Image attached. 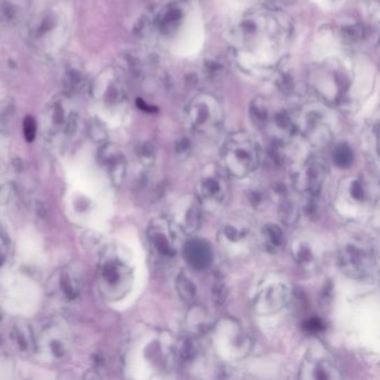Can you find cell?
I'll use <instances>...</instances> for the list:
<instances>
[{"instance_id":"obj_1","label":"cell","mask_w":380,"mask_h":380,"mask_svg":"<svg viewBox=\"0 0 380 380\" xmlns=\"http://www.w3.org/2000/svg\"><path fill=\"white\" fill-rule=\"evenodd\" d=\"M290 36V22L283 15L271 8L255 9L235 27V54L250 69H274L283 60Z\"/></svg>"},{"instance_id":"obj_2","label":"cell","mask_w":380,"mask_h":380,"mask_svg":"<svg viewBox=\"0 0 380 380\" xmlns=\"http://www.w3.org/2000/svg\"><path fill=\"white\" fill-rule=\"evenodd\" d=\"M308 82L321 99L330 105L349 104L357 87L353 62L347 58L331 57L312 66Z\"/></svg>"},{"instance_id":"obj_3","label":"cell","mask_w":380,"mask_h":380,"mask_svg":"<svg viewBox=\"0 0 380 380\" xmlns=\"http://www.w3.org/2000/svg\"><path fill=\"white\" fill-rule=\"evenodd\" d=\"M186 122L195 134L212 139L221 132L225 122V105L216 94L201 92L185 107Z\"/></svg>"},{"instance_id":"obj_4","label":"cell","mask_w":380,"mask_h":380,"mask_svg":"<svg viewBox=\"0 0 380 380\" xmlns=\"http://www.w3.org/2000/svg\"><path fill=\"white\" fill-rule=\"evenodd\" d=\"M221 156L229 174L234 178H246L260 164V146L249 133L235 132L223 144Z\"/></svg>"},{"instance_id":"obj_5","label":"cell","mask_w":380,"mask_h":380,"mask_svg":"<svg viewBox=\"0 0 380 380\" xmlns=\"http://www.w3.org/2000/svg\"><path fill=\"white\" fill-rule=\"evenodd\" d=\"M297 133L311 146L321 148L334 137V116L323 103H310L295 113Z\"/></svg>"},{"instance_id":"obj_6","label":"cell","mask_w":380,"mask_h":380,"mask_svg":"<svg viewBox=\"0 0 380 380\" xmlns=\"http://www.w3.org/2000/svg\"><path fill=\"white\" fill-rule=\"evenodd\" d=\"M338 262L344 274L353 279H366L377 267V253L372 244L353 239L340 248Z\"/></svg>"},{"instance_id":"obj_7","label":"cell","mask_w":380,"mask_h":380,"mask_svg":"<svg viewBox=\"0 0 380 380\" xmlns=\"http://www.w3.org/2000/svg\"><path fill=\"white\" fill-rule=\"evenodd\" d=\"M195 191L203 208L210 211L223 208L229 199V183L223 171L214 165L206 167L197 180Z\"/></svg>"},{"instance_id":"obj_8","label":"cell","mask_w":380,"mask_h":380,"mask_svg":"<svg viewBox=\"0 0 380 380\" xmlns=\"http://www.w3.org/2000/svg\"><path fill=\"white\" fill-rule=\"evenodd\" d=\"M337 202L348 212L366 211L375 200V188L363 176H351L340 183Z\"/></svg>"},{"instance_id":"obj_9","label":"cell","mask_w":380,"mask_h":380,"mask_svg":"<svg viewBox=\"0 0 380 380\" xmlns=\"http://www.w3.org/2000/svg\"><path fill=\"white\" fill-rule=\"evenodd\" d=\"M301 379L327 380L342 378L339 366L334 356L317 342L307 351L300 370Z\"/></svg>"},{"instance_id":"obj_10","label":"cell","mask_w":380,"mask_h":380,"mask_svg":"<svg viewBox=\"0 0 380 380\" xmlns=\"http://www.w3.org/2000/svg\"><path fill=\"white\" fill-rule=\"evenodd\" d=\"M216 346L223 355L231 358H244L251 351L250 337L231 319H223L216 327Z\"/></svg>"},{"instance_id":"obj_11","label":"cell","mask_w":380,"mask_h":380,"mask_svg":"<svg viewBox=\"0 0 380 380\" xmlns=\"http://www.w3.org/2000/svg\"><path fill=\"white\" fill-rule=\"evenodd\" d=\"M327 176V167L321 156L309 155L293 174V183L302 193L312 197L321 195Z\"/></svg>"},{"instance_id":"obj_12","label":"cell","mask_w":380,"mask_h":380,"mask_svg":"<svg viewBox=\"0 0 380 380\" xmlns=\"http://www.w3.org/2000/svg\"><path fill=\"white\" fill-rule=\"evenodd\" d=\"M290 301V291L281 282L271 283L261 289L253 301L255 311L259 315H271L283 309Z\"/></svg>"},{"instance_id":"obj_13","label":"cell","mask_w":380,"mask_h":380,"mask_svg":"<svg viewBox=\"0 0 380 380\" xmlns=\"http://www.w3.org/2000/svg\"><path fill=\"white\" fill-rule=\"evenodd\" d=\"M219 239L227 248L235 249L248 246L252 240V225L246 216H232L227 218L225 225H222Z\"/></svg>"},{"instance_id":"obj_14","label":"cell","mask_w":380,"mask_h":380,"mask_svg":"<svg viewBox=\"0 0 380 380\" xmlns=\"http://www.w3.org/2000/svg\"><path fill=\"white\" fill-rule=\"evenodd\" d=\"M150 246L163 259H173L176 255V229L171 221L150 225L148 231Z\"/></svg>"},{"instance_id":"obj_15","label":"cell","mask_w":380,"mask_h":380,"mask_svg":"<svg viewBox=\"0 0 380 380\" xmlns=\"http://www.w3.org/2000/svg\"><path fill=\"white\" fill-rule=\"evenodd\" d=\"M201 220L202 216L199 201L197 199H183L176 205L170 221L176 230L182 231L185 234H193L200 229Z\"/></svg>"},{"instance_id":"obj_16","label":"cell","mask_w":380,"mask_h":380,"mask_svg":"<svg viewBox=\"0 0 380 380\" xmlns=\"http://www.w3.org/2000/svg\"><path fill=\"white\" fill-rule=\"evenodd\" d=\"M183 257L186 263L195 270H208L213 263V249L204 239L191 238L184 244Z\"/></svg>"},{"instance_id":"obj_17","label":"cell","mask_w":380,"mask_h":380,"mask_svg":"<svg viewBox=\"0 0 380 380\" xmlns=\"http://www.w3.org/2000/svg\"><path fill=\"white\" fill-rule=\"evenodd\" d=\"M293 258L295 262L300 265L301 268L307 271H314L317 269L318 263L321 260V253L316 248V244L309 239L299 237L293 241L291 246Z\"/></svg>"},{"instance_id":"obj_18","label":"cell","mask_w":380,"mask_h":380,"mask_svg":"<svg viewBox=\"0 0 380 380\" xmlns=\"http://www.w3.org/2000/svg\"><path fill=\"white\" fill-rule=\"evenodd\" d=\"M186 11L181 3L167 5L156 18V26L163 35L172 36L183 25Z\"/></svg>"},{"instance_id":"obj_19","label":"cell","mask_w":380,"mask_h":380,"mask_svg":"<svg viewBox=\"0 0 380 380\" xmlns=\"http://www.w3.org/2000/svg\"><path fill=\"white\" fill-rule=\"evenodd\" d=\"M99 155L103 163L108 167L113 182L120 184L125 176L126 162L124 156L110 146L101 148Z\"/></svg>"},{"instance_id":"obj_20","label":"cell","mask_w":380,"mask_h":380,"mask_svg":"<svg viewBox=\"0 0 380 380\" xmlns=\"http://www.w3.org/2000/svg\"><path fill=\"white\" fill-rule=\"evenodd\" d=\"M263 246L270 253H278L286 246L285 233L281 227L276 223H268L263 227L261 232Z\"/></svg>"},{"instance_id":"obj_21","label":"cell","mask_w":380,"mask_h":380,"mask_svg":"<svg viewBox=\"0 0 380 380\" xmlns=\"http://www.w3.org/2000/svg\"><path fill=\"white\" fill-rule=\"evenodd\" d=\"M186 327L192 335H204L212 327L210 316L200 307H193L186 317Z\"/></svg>"},{"instance_id":"obj_22","label":"cell","mask_w":380,"mask_h":380,"mask_svg":"<svg viewBox=\"0 0 380 380\" xmlns=\"http://www.w3.org/2000/svg\"><path fill=\"white\" fill-rule=\"evenodd\" d=\"M270 104L265 97H255L250 106V116L258 129H265L270 118Z\"/></svg>"},{"instance_id":"obj_23","label":"cell","mask_w":380,"mask_h":380,"mask_svg":"<svg viewBox=\"0 0 380 380\" xmlns=\"http://www.w3.org/2000/svg\"><path fill=\"white\" fill-rule=\"evenodd\" d=\"M279 195L281 197L279 204V218L286 225H295L298 221L299 209L289 197L286 195V191L282 192L280 190Z\"/></svg>"},{"instance_id":"obj_24","label":"cell","mask_w":380,"mask_h":380,"mask_svg":"<svg viewBox=\"0 0 380 380\" xmlns=\"http://www.w3.org/2000/svg\"><path fill=\"white\" fill-rule=\"evenodd\" d=\"M353 159H355V155H353V150L347 143H339L332 150L334 164L342 170L351 167L353 165Z\"/></svg>"},{"instance_id":"obj_25","label":"cell","mask_w":380,"mask_h":380,"mask_svg":"<svg viewBox=\"0 0 380 380\" xmlns=\"http://www.w3.org/2000/svg\"><path fill=\"white\" fill-rule=\"evenodd\" d=\"M176 285L182 300L189 302V304L195 301V297H197V288L189 276L184 274L183 272H181L176 276Z\"/></svg>"},{"instance_id":"obj_26","label":"cell","mask_w":380,"mask_h":380,"mask_svg":"<svg viewBox=\"0 0 380 380\" xmlns=\"http://www.w3.org/2000/svg\"><path fill=\"white\" fill-rule=\"evenodd\" d=\"M126 270L123 265H118V262H108L104 267L103 276L111 285H118V282L123 280L125 276Z\"/></svg>"},{"instance_id":"obj_27","label":"cell","mask_w":380,"mask_h":380,"mask_svg":"<svg viewBox=\"0 0 380 380\" xmlns=\"http://www.w3.org/2000/svg\"><path fill=\"white\" fill-rule=\"evenodd\" d=\"M16 7L10 0H0V22H13L16 18Z\"/></svg>"},{"instance_id":"obj_28","label":"cell","mask_w":380,"mask_h":380,"mask_svg":"<svg viewBox=\"0 0 380 380\" xmlns=\"http://www.w3.org/2000/svg\"><path fill=\"white\" fill-rule=\"evenodd\" d=\"M156 150L153 144L150 142L143 143L139 148V157L146 165L153 164L155 161Z\"/></svg>"},{"instance_id":"obj_29","label":"cell","mask_w":380,"mask_h":380,"mask_svg":"<svg viewBox=\"0 0 380 380\" xmlns=\"http://www.w3.org/2000/svg\"><path fill=\"white\" fill-rule=\"evenodd\" d=\"M364 26L351 25L344 29V38L349 43H357L364 38Z\"/></svg>"},{"instance_id":"obj_30","label":"cell","mask_w":380,"mask_h":380,"mask_svg":"<svg viewBox=\"0 0 380 380\" xmlns=\"http://www.w3.org/2000/svg\"><path fill=\"white\" fill-rule=\"evenodd\" d=\"M325 325L321 318L311 317L308 318L307 321L302 323V329L308 334H319L321 331L325 330Z\"/></svg>"},{"instance_id":"obj_31","label":"cell","mask_w":380,"mask_h":380,"mask_svg":"<svg viewBox=\"0 0 380 380\" xmlns=\"http://www.w3.org/2000/svg\"><path fill=\"white\" fill-rule=\"evenodd\" d=\"M62 288H63L64 293L69 297V298L73 299L76 297L78 293V289L76 287V282L71 278L69 274H63L62 276Z\"/></svg>"},{"instance_id":"obj_32","label":"cell","mask_w":380,"mask_h":380,"mask_svg":"<svg viewBox=\"0 0 380 380\" xmlns=\"http://www.w3.org/2000/svg\"><path fill=\"white\" fill-rule=\"evenodd\" d=\"M22 129H24V136H25L27 142H33L35 140L36 134H37V123L35 118L31 116H26L22 124Z\"/></svg>"},{"instance_id":"obj_33","label":"cell","mask_w":380,"mask_h":380,"mask_svg":"<svg viewBox=\"0 0 380 380\" xmlns=\"http://www.w3.org/2000/svg\"><path fill=\"white\" fill-rule=\"evenodd\" d=\"M212 297H213L216 304H225L227 297V289L223 282L216 281V285L213 286V289H212Z\"/></svg>"},{"instance_id":"obj_34","label":"cell","mask_w":380,"mask_h":380,"mask_svg":"<svg viewBox=\"0 0 380 380\" xmlns=\"http://www.w3.org/2000/svg\"><path fill=\"white\" fill-rule=\"evenodd\" d=\"M67 87L73 92V90H76L77 88L82 86L83 84V76L80 74V71H76L73 69V71H69L67 74Z\"/></svg>"},{"instance_id":"obj_35","label":"cell","mask_w":380,"mask_h":380,"mask_svg":"<svg viewBox=\"0 0 380 380\" xmlns=\"http://www.w3.org/2000/svg\"><path fill=\"white\" fill-rule=\"evenodd\" d=\"M249 201L253 208L260 209L265 205L267 199H265V195H263V192L252 191L250 192Z\"/></svg>"},{"instance_id":"obj_36","label":"cell","mask_w":380,"mask_h":380,"mask_svg":"<svg viewBox=\"0 0 380 380\" xmlns=\"http://www.w3.org/2000/svg\"><path fill=\"white\" fill-rule=\"evenodd\" d=\"M190 150H191V142L189 139L182 137L176 143V152L178 155L186 156L189 154Z\"/></svg>"},{"instance_id":"obj_37","label":"cell","mask_w":380,"mask_h":380,"mask_svg":"<svg viewBox=\"0 0 380 380\" xmlns=\"http://www.w3.org/2000/svg\"><path fill=\"white\" fill-rule=\"evenodd\" d=\"M3 260H5V255H3V252L0 250V265H3Z\"/></svg>"}]
</instances>
